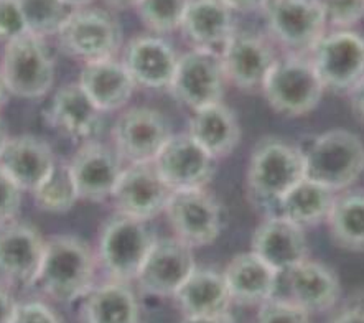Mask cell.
Listing matches in <instances>:
<instances>
[{
	"instance_id": "6da1fadb",
	"label": "cell",
	"mask_w": 364,
	"mask_h": 323,
	"mask_svg": "<svg viewBox=\"0 0 364 323\" xmlns=\"http://www.w3.org/2000/svg\"><path fill=\"white\" fill-rule=\"evenodd\" d=\"M305 179V160L300 145L280 137H264L249 159L246 184L252 205L265 216L275 215L282 198Z\"/></svg>"
},
{
	"instance_id": "7a4b0ae2",
	"label": "cell",
	"mask_w": 364,
	"mask_h": 323,
	"mask_svg": "<svg viewBox=\"0 0 364 323\" xmlns=\"http://www.w3.org/2000/svg\"><path fill=\"white\" fill-rule=\"evenodd\" d=\"M97 268V256L87 243L70 234H60L45 243L35 285L55 302L73 304L96 287Z\"/></svg>"
},
{
	"instance_id": "3957f363",
	"label": "cell",
	"mask_w": 364,
	"mask_h": 323,
	"mask_svg": "<svg viewBox=\"0 0 364 323\" xmlns=\"http://www.w3.org/2000/svg\"><path fill=\"white\" fill-rule=\"evenodd\" d=\"M305 179L331 191H343L364 171V144L348 129H330L300 145Z\"/></svg>"
},
{
	"instance_id": "277c9868",
	"label": "cell",
	"mask_w": 364,
	"mask_h": 323,
	"mask_svg": "<svg viewBox=\"0 0 364 323\" xmlns=\"http://www.w3.org/2000/svg\"><path fill=\"white\" fill-rule=\"evenodd\" d=\"M157 241L147 221L121 213L104 223L97 239V263L111 280L135 282Z\"/></svg>"
},
{
	"instance_id": "5b68a950",
	"label": "cell",
	"mask_w": 364,
	"mask_h": 323,
	"mask_svg": "<svg viewBox=\"0 0 364 323\" xmlns=\"http://www.w3.org/2000/svg\"><path fill=\"white\" fill-rule=\"evenodd\" d=\"M261 91L280 116L300 117L315 111L326 90L310 56L289 53L270 68Z\"/></svg>"
},
{
	"instance_id": "8992f818",
	"label": "cell",
	"mask_w": 364,
	"mask_h": 323,
	"mask_svg": "<svg viewBox=\"0 0 364 323\" xmlns=\"http://www.w3.org/2000/svg\"><path fill=\"white\" fill-rule=\"evenodd\" d=\"M58 45L71 58L95 63L112 60L124 43L122 25L106 9H76L60 28Z\"/></svg>"
},
{
	"instance_id": "52a82bcc",
	"label": "cell",
	"mask_w": 364,
	"mask_h": 323,
	"mask_svg": "<svg viewBox=\"0 0 364 323\" xmlns=\"http://www.w3.org/2000/svg\"><path fill=\"white\" fill-rule=\"evenodd\" d=\"M0 75L9 95L22 99L48 95L55 83V61L45 38L25 33L5 43Z\"/></svg>"
},
{
	"instance_id": "ba28073f",
	"label": "cell",
	"mask_w": 364,
	"mask_h": 323,
	"mask_svg": "<svg viewBox=\"0 0 364 323\" xmlns=\"http://www.w3.org/2000/svg\"><path fill=\"white\" fill-rule=\"evenodd\" d=\"M226 81L220 51L191 48L178 56L168 90L176 102L195 112L210 104L221 102Z\"/></svg>"
},
{
	"instance_id": "9c48e42d",
	"label": "cell",
	"mask_w": 364,
	"mask_h": 323,
	"mask_svg": "<svg viewBox=\"0 0 364 323\" xmlns=\"http://www.w3.org/2000/svg\"><path fill=\"white\" fill-rule=\"evenodd\" d=\"M164 213L175 238L191 249L210 246L225 229L221 203L206 189L173 191Z\"/></svg>"
},
{
	"instance_id": "30bf717a",
	"label": "cell",
	"mask_w": 364,
	"mask_h": 323,
	"mask_svg": "<svg viewBox=\"0 0 364 323\" xmlns=\"http://www.w3.org/2000/svg\"><path fill=\"white\" fill-rule=\"evenodd\" d=\"M274 41L290 53L309 55L326 33V17L318 0H267L264 7Z\"/></svg>"
},
{
	"instance_id": "8fae6325",
	"label": "cell",
	"mask_w": 364,
	"mask_h": 323,
	"mask_svg": "<svg viewBox=\"0 0 364 323\" xmlns=\"http://www.w3.org/2000/svg\"><path fill=\"white\" fill-rule=\"evenodd\" d=\"M309 56L328 91L350 92L364 78V36L355 30L325 33Z\"/></svg>"
},
{
	"instance_id": "7c38bea8",
	"label": "cell",
	"mask_w": 364,
	"mask_h": 323,
	"mask_svg": "<svg viewBox=\"0 0 364 323\" xmlns=\"http://www.w3.org/2000/svg\"><path fill=\"white\" fill-rule=\"evenodd\" d=\"M114 150L129 164L154 162L171 139V126L162 112L152 107L124 111L112 126Z\"/></svg>"
},
{
	"instance_id": "4fadbf2b",
	"label": "cell",
	"mask_w": 364,
	"mask_h": 323,
	"mask_svg": "<svg viewBox=\"0 0 364 323\" xmlns=\"http://www.w3.org/2000/svg\"><path fill=\"white\" fill-rule=\"evenodd\" d=\"M196 268L198 265L190 246L175 236L157 239L135 284L140 294L157 299H173Z\"/></svg>"
},
{
	"instance_id": "5bb4252c",
	"label": "cell",
	"mask_w": 364,
	"mask_h": 323,
	"mask_svg": "<svg viewBox=\"0 0 364 323\" xmlns=\"http://www.w3.org/2000/svg\"><path fill=\"white\" fill-rule=\"evenodd\" d=\"M154 165L171 191L203 190L215 179L218 160L186 134H173Z\"/></svg>"
},
{
	"instance_id": "9a60e30c",
	"label": "cell",
	"mask_w": 364,
	"mask_h": 323,
	"mask_svg": "<svg viewBox=\"0 0 364 323\" xmlns=\"http://www.w3.org/2000/svg\"><path fill=\"white\" fill-rule=\"evenodd\" d=\"M226 80L244 91H261L279 56L264 35L236 30L221 48Z\"/></svg>"
},
{
	"instance_id": "2e32d148",
	"label": "cell",
	"mask_w": 364,
	"mask_h": 323,
	"mask_svg": "<svg viewBox=\"0 0 364 323\" xmlns=\"http://www.w3.org/2000/svg\"><path fill=\"white\" fill-rule=\"evenodd\" d=\"M171 194L154 162H147L124 169L111 198L117 213L149 221L165 211Z\"/></svg>"
},
{
	"instance_id": "e0dca14e",
	"label": "cell",
	"mask_w": 364,
	"mask_h": 323,
	"mask_svg": "<svg viewBox=\"0 0 364 323\" xmlns=\"http://www.w3.org/2000/svg\"><path fill=\"white\" fill-rule=\"evenodd\" d=\"M121 157L97 140H87L73 155L70 170L80 200L101 203L111 198L122 174Z\"/></svg>"
},
{
	"instance_id": "ac0fdd59",
	"label": "cell",
	"mask_w": 364,
	"mask_h": 323,
	"mask_svg": "<svg viewBox=\"0 0 364 323\" xmlns=\"http://www.w3.org/2000/svg\"><path fill=\"white\" fill-rule=\"evenodd\" d=\"M285 295L309 314L331 310L341 299V282L330 265L310 258L280 274Z\"/></svg>"
},
{
	"instance_id": "d6986e66",
	"label": "cell",
	"mask_w": 364,
	"mask_h": 323,
	"mask_svg": "<svg viewBox=\"0 0 364 323\" xmlns=\"http://www.w3.org/2000/svg\"><path fill=\"white\" fill-rule=\"evenodd\" d=\"M45 243L40 233L25 223L12 221L0 226V275L9 282L33 287Z\"/></svg>"
},
{
	"instance_id": "ffe728a7",
	"label": "cell",
	"mask_w": 364,
	"mask_h": 323,
	"mask_svg": "<svg viewBox=\"0 0 364 323\" xmlns=\"http://www.w3.org/2000/svg\"><path fill=\"white\" fill-rule=\"evenodd\" d=\"M121 61L135 86L162 90L173 80L178 55L162 36L140 35L124 46Z\"/></svg>"
},
{
	"instance_id": "44dd1931",
	"label": "cell",
	"mask_w": 364,
	"mask_h": 323,
	"mask_svg": "<svg viewBox=\"0 0 364 323\" xmlns=\"http://www.w3.org/2000/svg\"><path fill=\"white\" fill-rule=\"evenodd\" d=\"M251 251L279 274L309 259L305 229L280 215H269L252 234Z\"/></svg>"
},
{
	"instance_id": "7402d4cb",
	"label": "cell",
	"mask_w": 364,
	"mask_h": 323,
	"mask_svg": "<svg viewBox=\"0 0 364 323\" xmlns=\"http://www.w3.org/2000/svg\"><path fill=\"white\" fill-rule=\"evenodd\" d=\"M232 305L261 307L279 295L280 274L252 251L237 254L223 270Z\"/></svg>"
},
{
	"instance_id": "603a6c76",
	"label": "cell",
	"mask_w": 364,
	"mask_h": 323,
	"mask_svg": "<svg viewBox=\"0 0 364 323\" xmlns=\"http://www.w3.org/2000/svg\"><path fill=\"white\" fill-rule=\"evenodd\" d=\"M53 150L45 140L33 135H20L9 139L2 154L0 166L22 191H35L56 165Z\"/></svg>"
},
{
	"instance_id": "cb8c5ba5",
	"label": "cell",
	"mask_w": 364,
	"mask_h": 323,
	"mask_svg": "<svg viewBox=\"0 0 364 323\" xmlns=\"http://www.w3.org/2000/svg\"><path fill=\"white\" fill-rule=\"evenodd\" d=\"M46 121L68 137L92 140L104 127L102 112L97 109L80 83L60 88L46 111Z\"/></svg>"
},
{
	"instance_id": "d4e9b609",
	"label": "cell",
	"mask_w": 364,
	"mask_h": 323,
	"mask_svg": "<svg viewBox=\"0 0 364 323\" xmlns=\"http://www.w3.org/2000/svg\"><path fill=\"white\" fill-rule=\"evenodd\" d=\"M188 134L216 160L230 157L241 142V126L236 112L223 101L195 111L190 119Z\"/></svg>"
},
{
	"instance_id": "484cf974",
	"label": "cell",
	"mask_w": 364,
	"mask_h": 323,
	"mask_svg": "<svg viewBox=\"0 0 364 323\" xmlns=\"http://www.w3.org/2000/svg\"><path fill=\"white\" fill-rule=\"evenodd\" d=\"M180 30L193 48L221 51L236 27L232 12L221 0H190Z\"/></svg>"
},
{
	"instance_id": "4316f807",
	"label": "cell",
	"mask_w": 364,
	"mask_h": 323,
	"mask_svg": "<svg viewBox=\"0 0 364 323\" xmlns=\"http://www.w3.org/2000/svg\"><path fill=\"white\" fill-rule=\"evenodd\" d=\"M80 86L101 112L122 109L131 101L135 83L122 61L102 60L85 65Z\"/></svg>"
},
{
	"instance_id": "83f0119b",
	"label": "cell",
	"mask_w": 364,
	"mask_h": 323,
	"mask_svg": "<svg viewBox=\"0 0 364 323\" xmlns=\"http://www.w3.org/2000/svg\"><path fill=\"white\" fill-rule=\"evenodd\" d=\"M82 323H142L140 302L131 284L109 280L81 300Z\"/></svg>"
},
{
	"instance_id": "f1b7e54d",
	"label": "cell",
	"mask_w": 364,
	"mask_h": 323,
	"mask_svg": "<svg viewBox=\"0 0 364 323\" xmlns=\"http://www.w3.org/2000/svg\"><path fill=\"white\" fill-rule=\"evenodd\" d=\"M183 317L220 315L231 312V297L223 272L196 268L173 297Z\"/></svg>"
},
{
	"instance_id": "f546056e",
	"label": "cell",
	"mask_w": 364,
	"mask_h": 323,
	"mask_svg": "<svg viewBox=\"0 0 364 323\" xmlns=\"http://www.w3.org/2000/svg\"><path fill=\"white\" fill-rule=\"evenodd\" d=\"M336 194L323 185L304 179L280 200L275 215L284 216L301 229L326 223Z\"/></svg>"
},
{
	"instance_id": "4dcf8cb0",
	"label": "cell",
	"mask_w": 364,
	"mask_h": 323,
	"mask_svg": "<svg viewBox=\"0 0 364 323\" xmlns=\"http://www.w3.org/2000/svg\"><path fill=\"white\" fill-rule=\"evenodd\" d=\"M326 225L338 248L364 253V194L348 191L336 195Z\"/></svg>"
},
{
	"instance_id": "1f68e13d",
	"label": "cell",
	"mask_w": 364,
	"mask_h": 323,
	"mask_svg": "<svg viewBox=\"0 0 364 323\" xmlns=\"http://www.w3.org/2000/svg\"><path fill=\"white\" fill-rule=\"evenodd\" d=\"M35 205L38 210L61 215V213L70 211L76 201L80 200L76 191L75 180H73L70 164L65 162H56L55 169L48 175L38 189L32 191Z\"/></svg>"
},
{
	"instance_id": "d6a6232c",
	"label": "cell",
	"mask_w": 364,
	"mask_h": 323,
	"mask_svg": "<svg viewBox=\"0 0 364 323\" xmlns=\"http://www.w3.org/2000/svg\"><path fill=\"white\" fill-rule=\"evenodd\" d=\"M27 32L41 36L58 35L73 10L63 0H18Z\"/></svg>"
},
{
	"instance_id": "836d02e7",
	"label": "cell",
	"mask_w": 364,
	"mask_h": 323,
	"mask_svg": "<svg viewBox=\"0 0 364 323\" xmlns=\"http://www.w3.org/2000/svg\"><path fill=\"white\" fill-rule=\"evenodd\" d=\"M188 4L190 0H139L135 10L150 32L165 35L180 30Z\"/></svg>"
},
{
	"instance_id": "e575fe53",
	"label": "cell",
	"mask_w": 364,
	"mask_h": 323,
	"mask_svg": "<svg viewBox=\"0 0 364 323\" xmlns=\"http://www.w3.org/2000/svg\"><path fill=\"white\" fill-rule=\"evenodd\" d=\"M257 309L256 323H311V314L284 295H275Z\"/></svg>"
},
{
	"instance_id": "d590c367",
	"label": "cell",
	"mask_w": 364,
	"mask_h": 323,
	"mask_svg": "<svg viewBox=\"0 0 364 323\" xmlns=\"http://www.w3.org/2000/svg\"><path fill=\"white\" fill-rule=\"evenodd\" d=\"M326 22L336 30H351L364 20V0H318Z\"/></svg>"
},
{
	"instance_id": "8d00e7d4",
	"label": "cell",
	"mask_w": 364,
	"mask_h": 323,
	"mask_svg": "<svg viewBox=\"0 0 364 323\" xmlns=\"http://www.w3.org/2000/svg\"><path fill=\"white\" fill-rule=\"evenodd\" d=\"M27 32L18 0H0V41L9 43Z\"/></svg>"
},
{
	"instance_id": "74e56055",
	"label": "cell",
	"mask_w": 364,
	"mask_h": 323,
	"mask_svg": "<svg viewBox=\"0 0 364 323\" xmlns=\"http://www.w3.org/2000/svg\"><path fill=\"white\" fill-rule=\"evenodd\" d=\"M22 206V190L0 166V226L15 221Z\"/></svg>"
},
{
	"instance_id": "f35d334b",
	"label": "cell",
	"mask_w": 364,
	"mask_h": 323,
	"mask_svg": "<svg viewBox=\"0 0 364 323\" xmlns=\"http://www.w3.org/2000/svg\"><path fill=\"white\" fill-rule=\"evenodd\" d=\"M12 323H63L53 307L41 300L17 302Z\"/></svg>"
},
{
	"instance_id": "ab89813d",
	"label": "cell",
	"mask_w": 364,
	"mask_h": 323,
	"mask_svg": "<svg viewBox=\"0 0 364 323\" xmlns=\"http://www.w3.org/2000/svg\"><path fill=\"white\" fill-rule=\"evenodd\" d=\"M330 323H364V297L351 299L333 315Z\"/></svg>"
},
{
	"instance_id": "60d3db41",
	"label": "cell",
	"mask_w": 364,
	"mask_h": 323,
	"mask_svg": "<svg viewBox=\"0 0 364 323\" xmlns=\"http://www.w3.org/2000/svg\"><path fill=\"white\" fill-rule=\"evenodd\" d=\"M17 300L14 299L12 292L4 284H0V323H12Z\"/></svg>"
},
{
	"instance_id": "b9f144b4",
	"label": "cell",
	"mask_w": 364,
	"mask_h": 323,
	"mask_svg": "<svg viewBox=\"0 0 364 323\" xmlns=\"http://www.w3.org/2000/svg\"><path fill=\"white\" fill-rule=\"evenodd\" d=\"M231 12L249 14L256 12V10H264L267 0H221Z\"/></svg>"
},
{
	"instance_id": "7bdbcfd3",
	"label": "cell",
	"mask_w": 364,
	"mask_h": 323,
	"mask_svg": "<svg viewBox=\"0 0 364 323\" xmlns=\"http://www.w3.org/2000/svg\"><path fill=\"white\" fill-rule=\"evenodd\" d=\"M178 323H236L231 312L220 315H201V317H183Z\"/></svg>"
},
{
	"instance_id": "ee69618b",
	"label": "cell",
	"mask_w": 364,
	"mask_h": 323,
	"mask_svg": "<svg viewBox=\"0 0 364 323\" xmlns=\"http://www.w3.org/2000/svg\"><path fill=\"white\" fill-rule=\"evenodd\" d=\"M350 101L353 111L364 121V78L350 91Z\"/></svg>"
},
{
	"instance_id": "f6af8a7d",
	"label": "cell",
	"mask_w": 364,
	"mask_h": 323,
	"mask_svg": "<svg viewBox=\"0 0 364 323\" xmlns=\"http://www.w3.org/2000/svg\"><path fill=\"white\" fill-rule=\"evenodd\" d=\"M102 2L111 9L126 10V9H131V7L135 9V5H137L139 0H102Z\"/></svg>"
},
{
	"instance_id": "bcb514c9",
	"label": "cell",
	"mask_w": 364,
	"mask_h": 323,
	"mask_svg": "<svg viewBox=\"0 0 364 323\" xmlns=\"http://www.w3.org/2000/svg\"><path fill=\"white\" fill-rule=\"evenodd\" d=\"M63 2L70 7L71 10H76V9H82V7H87L92 0H63Z\"/></svg>"
},
{
	"instance_id": "7dc6e473",
	"label": "cell",
	"mask_w": 364,
	"mask_h": 323,
	"mask_svg": "<svg viewBox=\"0 0 364 323\" xmlns=\"http://www.w3.org/2000/svg\"><path fill=\"white\" fill-rule=\"evenodd\" d=\"M9 139L10 137H9V134H7V129H5L2 119H0V154H2L4 147H5V145H7Z\"/></svg>"
},
{
	"instance_id": "c3c4849f",
	"label": "cell",
	"mask_w": 364,
	"mask_h": 323,
	"mask_svg": "<svg viewBox=\"0 0 364 323\" xmlns=\"http://www.w3.org/2000/svg\"><path fill=\"white\" fill-rule=\"evenodd\" d=\"M7 96H9L7 86H5V83L2 80V75H0V107H2L5 101H7Z\"/></svg>"
}]
</instances>
